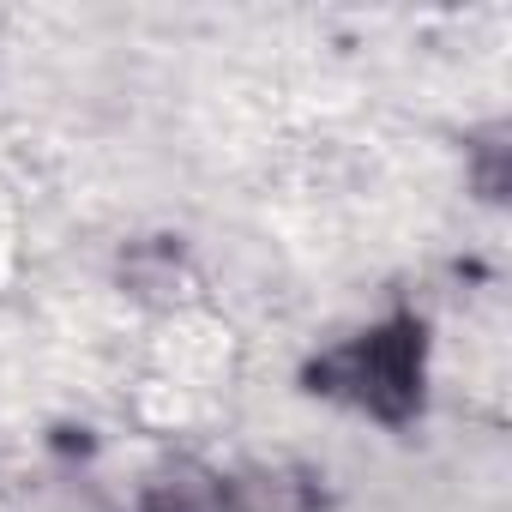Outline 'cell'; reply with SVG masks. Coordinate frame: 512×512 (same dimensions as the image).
<instances>
[{"instance_id": "cell-1", "label": "cell", "mask_w": 512, "mask_h": 512, "mask_svg": "<svg viewBox=\"0 0 512 512\" xmlns=\"http://www.w3.org/2000/svg\"><path fill=\"white\" fill-rule=\"evenodd\" d=\"M314 392H332L386 422H404L422 398V326L392 320V326H374L356 344L332 350L326 362H314Z\"/></svg>"}, {"instance_id": "cell-2", "label": "cell", "mask_w": 512, "mask_h": 512, "mask_svg": "<svg viewBox=\"0 0 512 512\" xmlns=\"http://www.w3.org/2000/svg\"><path fill=\"white\" fill-rule=\"evenodd\" d=\"M229 482L217 476H199V470H181V476H163L151 482L145 494V512H229Z\"/></svg>"}]
</instances>
